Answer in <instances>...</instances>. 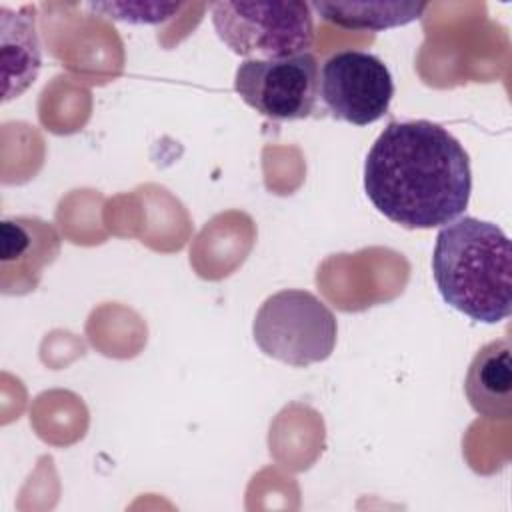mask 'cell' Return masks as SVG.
<instances>
[{
    "mask_svg": "<svg viewBox=\"0 0 512 512\" xmlns=\"http://www.w3.org/2000/svg\"><path fill=\"white\" fill-rule=\"evenodd\" d=\"M364 190L380 214L404 228L446 226L468 206L470 158L436 122H390L366 156Z\"/></svg>",
    "mask_w": 512,
    "mask_h": 512,
    "instance_id": "cell-1",
    "label": "cell"
},
{
    "mask_svg": "<svg viewBox=\"0 0 512 512\" xmlns=\"http://www.w3.org/2000/svg\"><path fill=\"white\" fill-rule=\"evenodd\" d=\"M432 274L446 304L464 316L498 324L512 312V248L506 232L486 220L464 216L442 226Z\"/></svg>",
    "mask_w": 512,
    "mask_h": 512,
    "instance_id": "cell-2",
    "label": "cell"
},
{
    "mask_svg": "<svg viewBox=\"0 0 512 512\" xmlns=\"http://www.w3.org/2000/svg\"><path fill=\"white\" fill-rule=\"evenodd\" d=\"M212 24L218 38L238 56L284 58L314 46L310 4L284 2H212Z\"/></svg>",
    "mask_w": 512,
    "mask_h": 512,
    "instance_id": "cell-3",
    "label": "cell"
},
{
    "mask_svg": "<svg viewBox=\"0 0 512 512\" xmlns=\"http://www.w3.org/2000/svg\"><path fill=\"white\" fill-rule=\"evenodd\" d=\"M258 348L288 366L304 368L326 360L336 346V318L312 292L288 288L268 296L252 324Z\"/></svg>",
    "mask_w": 512,
    "mask_h": 512,
    "instance_id": "cell-4",
    "label": "cell"
},
{
    "mask_svg": "<svg viewBox=\"0 0 512 512\" xmlns=\"http://www.w3.org/2000/svg\"><path fill=\"white\" fill-rule=\"evenodd\" d=\"M320 70L314 54L248 58L234 74L236 94L270 120H304L318 100Z\"/></svg>",
    "mask_w": 512,
    "mask_h": 512,
    "instance_id": "cell-5",
    "label": "cell"
},
{
    "mask_svg": "<svg viewBox=\"0 0 512 512\" xmlns=\"http://www.w3.org/2000/svg\"><path fill=\"white\" fill-rule=\"evenodd\" d=\"M318 96L336 120L368 126L388 112L394 82L388 66L378 56L362 50H342L322 64Z\"/></svg>",
    "mask_w": 512,
    "mask_h": 512,
    "instance_id": "cell-6",
    "label": "cell"
},
{
    "mask_svg": "<svg viewBox=\"0 0 512 512\" xmlns=\"http://www.w3.org/2000/svg\"><path fill=\"white\" fill-rule=\"evenodd\" d=\"M0 286L4 294L32 292L60 254V234L38 216H14L0 226Z\"/></svg>",
    "mask_w": 512,
    "mask_h": 512,
    "instance_id": "cell-7",
    "label": "cell"
},
{
    "mask_svg": "<svg viewBox=\"0 0 512 512\" xmlns=\"http://www.w3.org/2000/svg\"><path fill=\"white\" fill-rule=\"evenodd\" d=\"M464 394L472 410L488 420L512 416V348L508 338L484 344L472 358Z\"/></svg>",
    "mask_w": 512,
    "mask_h": 512,
    "instance_id": "cell-8",
    "label": "cell"
},
{
    "mask_svg": "<svg viewBox=\"0 0 512 512\" xmlns=\"http://www.w3.org/2000/svg\"><path fill=\"white\" fill-rule=\"evenodd\" d=\"M326 22L346 30H386L410 24L422 16V2H312Z\"/></svg>",
    "mask_w": 512,
    "mask_h": 512,
    "instance_id": "cell-9",
    "label": "cell"
},
{
    "mask_svg": "<svg viewBox=\"0 0 512 512\" xmlns=\"http://www.w3.org/2000/svg\"><path fill=\"white\" fill-rule=\"evenodd\" d=\"M88 10L128 22V24H160L164 20H170L174 14L182 10V4L176 2H90L86 4Z\"/></svg>",
    "mask_w": 512,
    "mask_h": 512,
    "instance_id": "cell-10",
    "label": "cell"
}]
</instances>
